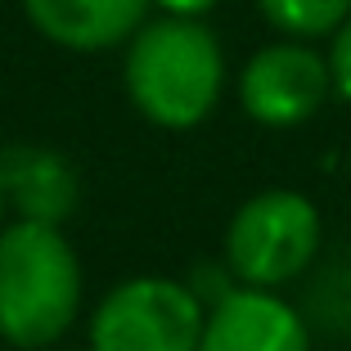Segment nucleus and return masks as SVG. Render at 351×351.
<instances>
[{
    "label": "nucleus",
    "mask_w": 351,
    "mask_h": 351,
    "mask_svg": "<svg viewBox=\"0 0 351 351\" xmlns=\"http://www.w3.org/2000/svg\"><path fill=\"white\" fill-rule=\"evenodd\" d=\"M82 306V261L59 226H0V338L19 351H41L73 329Z\"/></svg>",
    "instance_id": "obj_2"
},
{
    "label": "nucleus",
    "mask_w": 351,
    "mask_h": 351,
    "mask_svg": "<svg viewBox=\"0 0 351 351\" xmlns=\"http://www.w3.org/2000/svg\"><path fill=\"white\" fill-rule=\"evenodd\" d=\"M320 207L298 189H266L234 212L226 261L252 289H279L320 257Z\"/></svg>",
    "instance_id": "obj_3"
},
{
    "label": "nucleus",
    "mask_w": 351,
    "mask_h": 351,
    "mask_svg": "<svg viewBox=\"0 0 351 351\" xmlns=\"http://www.w3.org/2000/svg\"><path fill=\"white\" fill-rule=\"evenodd\" d=\"M0 221H5V194H0Z\"/></svg>",
    "instance_id": "obj_12"
},
{
    "label": "nucleus",
    "mask_w": 351,
    "mask_h": 351,
    "mask_svg": "<svg viewBox=\"0 0 351 351\" xmlns=\"http://www.w3.org/2000/svg\"><path fill=\"white\" fill-rule=\"evenodd\" d=\"M329 73H333V90L351 104V19L342 23L338 32L329 36Z\"/></svg>",
    "instance_id": "obj_10"
},
{
    "label": "nucleus",
    "mask_w": 351,
    "mask_h": 351,
    "mask_svg": "<svg viewBox=\"0 0 351 351\" xmlns=\"http://www.w3.org/2000/svg\"><path fill=\"white\" fill-rule=\"evenodd\" d=\"M27 23L50 45L73 54L117 50L149 19V0H19Z\"/></svg>",
    "instance_id": "obj_8"
},
{
    "label": "nucleus",
    "mask_w": 351,
    "mask_h": 351,
    "mask_svg": "<svg viewBox=\"0 0 351 351\" xmlns=\"http://www.w3.org/2000/svg\"><path fill=\"white\" fill-rule=\"evenodd\" d=\"M257 10L279 36L329 41L351 19V0H257Z\"/></svg>",
    "instance_id": "obj_9"
},
{
    "label": "nucleus",
    "mask_w": 351,
    "mask_h": 351,
    "mask_svg": "<svg viewBox=\"0 0 351 351\" xmlns=\"http://www.w3.org/2000/svg\"><path fill=\"white\" fill-rule=\"evenodd\" d=\"M203 302L162 275L117 284L90 315V351H198Z\"/></svg>",
    "instance_id": "obj_4"
},
{
    "label": "nucleus",
    "mask_w": 351,
    "mask_h": 351,
    "mask_svg": "<svg viewBox=\"0 0 351 351\" xmlns=\"http://www.w3.org/2000/svg\"><path fill=\"white\" fill-rule=\"evenodd\" d=\"M0 194L5 212L19 221L63 226L77 212V167L50 145H5L0 149Z\"/></svg>",
    "instance_id": "obj_7"
},
{
    "label": "nucleus",
    "mask_w": 351,
    "mask_h": 351,
    "mask_svg": "<svg viewBox=\"0 0 351 351\" xmlns=\"http://www.w3.org/2000/svg\"><path fill=\"white\" fill-rule=\"evenodd\" d=\"M198 351H311L306 320L275 289H243L226 293L203 315Z\"/></svg>",
    "instance_id": "obj_6"
},
{
    "label": "nucleus",
    "mask_w": 351,
    "mask_h": 351,
    "mask_svg": "<svg viewBox=\"0 0 351 351\" xmlns=\"http://www.w3.org/2000/svg\"><path fill=\"white\" fill-rule=\"evenodd\" d=\"M149 5L162 14H180V19H203V14L217 10L221 0H149Z\"/></svg>",
    "instance_id": "obj_11"
},
{
    "label": "nucleus",
    "mask_w": 351,
    "mask_h": 351,
    "mask_svg": "<svg viewBox=\"0 0 351 351\" xmlns=\"http://www.w3.org/2000/svg\"><path fill=\"white\" fill-rule=\"evenodd\" d=\"M329 95H333L329 54L315 50V41H302V36H279V41L261 45L239 73L243 113L257 126H270V131H289V126L311 122Z\"/></svg>",
    "instance_id": "obj_5"
},
{
    "label": "nucleus",
    "mask_w": 351,
    "mask_h": 351,
    "mask_svg": "<svg viewBox=\"0 0 351 351\" xmlns=\"http://www.w3.org/2000/svg\"><path fill=\"white\" fill-rule=\"evenodd\" d=\"M122 86L135 113L162 131H194L226 90V50L203 19H145L122 45Z\"/></svg>",
    "instance_id": "obj_1"
}]
</instances>
